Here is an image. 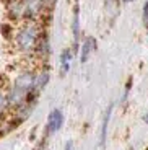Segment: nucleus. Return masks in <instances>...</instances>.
Returning a JSON list of instances; mask_svg holds the SVG:
<instances>
[{
	"label": "nucleus",
	"instance_id": "f257e3e1",
	"mask_svg": "<svg viewBox=\"0 0 148 150\" xmlns=\"http://www.w3.org/2000/svg\"><path fill=\"white\" fill-rule=\"evenodd\" d=\"M42 31H44V28H42L41 21H23L16 25L15 34L11 39L15 52L26 57L34 56V49H36V44Z\"/></svg>",
	"mask_w": 148,
	"mask_h": 150
},
{
	"label": "nucleus",
	"instance_id": "f03ea898",
	"mask_svg": "<svg viewBox=\"0 0 148 150\" xmlns=\"http://www.w3.org/2000/svg\"><path fill=\"white\" fill-rule=\"evenodd\" d=\"M7 21L20 25L25 21V0H4Z\"/></svg>",
	"mask_w": 148,
	"mask_h": 150
},
{
	"label": "nucleus",
	"instance_id": "7ed1b4c3",
	"mask_svg": "<svg viewBox=\"0 0 148 150\" xmlns=\"http://www.w3.org/2000/svg\"><path fill=\"white\" fill-rule=\"evenodd\" d=\"M34 80H36V69L28 67L20 70V74H16V77L11 80L10 85L16 86V88L26 91V93H31L34 90Z\"/></svg>",
	"mask_w": 148,
	"mask_h": 150
},
{
	"label": "nucleus",
	"instance_id": "20e7f679",
	"mask_svg": "<svg viewBox=\"0 0 148 150\" xmlns=\"http://www.w3.org/2000/svg\"><path fill=\"white\" fill-rule=\"evenodd\" d=\"M46 16L44 0H25V21H41Z\"/></svg>",
	"mask_w": 148,
	"mask_h": 150
},
{
	"label": "nucleus",
	"instance_id": "39448f33",
	"mask_svg": "<svg viewBox=\"0 0 148 150\" xmlns=\"http://www.w3.org/2000/svg\"><path fill=\"white\" fill-rule=\"evenodd\" d=\"M63 126V112L59 108H54L47 114V121L44 126V137H51L56 132H59Z\"/></svg>",
	"mask_w": 148,
	"mask_h": 150
},
{
	"label": "nucleus",
	"instance_id": "423d86ee",
	"mask_svg": "<svg viewBox=\"0 0 148 150\" xmlns=\"http://www.w3.org/2000/svg\"><path fill=\"white\" fill-rule=\"evenodd\" d=\"M49 56H51V42H49L47 31L44 30L41 33V36H39L36 49H34V57H37V59H41V60H46Z\"/></svg>",
	"mask_w": 148,
	"mask_h": 150
},
{
	"label": "nucleus",
	"instance_id": "0eeeda50",
	"mask_svg": "<svg viewBox=\"0 0 148 150\" xmlns=\"http://www.w3.org/2000/svg\"><path fill=\"white\" fill-rule=\"evenodd\" d=\"M49 80H51V72L46 67H41L39 70H36V80H34V90L33 93L41 95L46 90V86L49 85Z\"/></svg>",
	"mask_w": 148,
	"mask_h": 150
},
{
	"label": "nucleus",
	"instance_id": "6e6552de",
	"mask_svg": "<svg viewBox=\"0 0 148 150\" xmlns=\"http://www.w3.org/2000/svg\"><path fill=\"white\" fill-rule=\"evenodd\" d=\"M72 33H73V54L80 49V7L75 4L73 7V18H72Z\"/></svg>",
	"mask_w": 148,
	"mask_h": 150
},
{
	"label": "nucleus",
	"instance_id": "1a4fd4ad",
	"mask_svg": "<svg viewBox=\"0 0 148 150\" xmlns=\"http://www.w3.org/2000/svg\"><path fill=\"white\" fill-rule=\"evenodd\" d=\"M94 49H96V39L93 36H86L83 39L82 46H80V62L82 64H85L86 60L90 59V56H91V52Z\"/></svg>",
	"mask_w": 148,
	"mask_h": 150
},
{
	"label": "nucleus",
	"instance_id": "9d476101",
	"mask_svg": "<svg viewBox=\"0 0 148 150\" xmlns=\"http://www.w3.org/2000/svg\"><path fill=\"white\" fill-rule=\"evenodd\" d=\"M72 59H73V51L72 49H63L62 54H60L59 60H60V75H67L68 70H70L72 65Z\"/></svg>",
	"mask_w": 148,
	"mask_h": 150
},
{
	"label": "nucleus",
	"instance_id": "9b49d317",
	"mask_svg": "<svg viewBox=\"0 0 148 150\" xmlns=\"http://www.w3.org/2000/svg\"><path fill=\"white\" fill-rule=\"evenodd\" d=\"M112 109H114V105H109L104 112V117H103V126H101V135H99V145L104 147L106 144V137H107V126H109V119H111V114H112Z\"/></svg>",
	"mask_w": 148,
	"mask_h": 150
},
{
	"label": "nucleus",
	"instance_id": "f8f14e48",
	"mask_svg": "<svg viewBox=\"0 0 148 150\" xmlns=\"http://www.w3.org/2000/svg\"><path fill=\"white\" fill-rule=\"evenodd\" d=\"M8 112H10V106H8V100H7V88L0 86V119L7 117Z\"/></svg>",
	"mask_w": 148,
	"mask_h": 150
},
{
	"label": "nucleus",
	"instance_id": "ddd939ff",
	"mask_svg": "<svg viewBox=\"0 0 148 150\" xmlns=\"http://www.w3.org/2000/svg\"><path fill=\"white\" fill-rule=\"evenodd\" d=\"M104 8H106L107 15L114 18V16H117V13H119L121 0H106V2H104Z\"/></svg>",
	"mask_w": 148,
	"mask_h": 150
},
{
	"label": "nucleus",
	"instance_id": "4468645a",
	"mask_svg": "<svg viewBox=\"0 0 148 150\" xmlns=\"http://www.w3.org/2000/svg\"><path fill=\"white\" fill-rule=\"evenodd\" d=\"M142 20H143V26L148 30V2L143 4V11H142Z\"/></svg>",
	"mask_w": 148,
	"mask_h": 150
},
{
	"label": "nucleus",
	"instance_id": "2eb2a0df",
	"mask_svg": "<svg viewBox=\"0 0 148 150\" xmlns=\"http://www.w3.org/2000/svg\"><path fill=\"white\" fill-rule=\"evenodd\" d=\"M63 150H73V142L72 140H67L65 142V149Z\"/></svg>",
	"mask_w": 148,
	"mask_h": 150
},
{
	"label": "nucleus",
	"instance_id": "dca6fc26",
	"mask_svg": "<svg viewBox=\"0 0 148 150\" xmlns=\"http://www.w3.org/2000/svg\"><path fill=\"white\" fill-rule=\"evenodd\" d=\"M143 121L148 124V112H145V114H143Z\"/></svg>",
	"mask_w": 148,
	"mask_h": 150
},
{
	"label": "nucleus",
	"instance_id": "f3484780",
	"mask_svg": "<svg viewBox=\"0 0 148 150\" xmlns=\"http://www.w3.org/2000/svg\"><path fill=\"white\" fill-rule=\"evenodd\" d=\"M124 4H129V2H132V0H122Z\"/></svg>",
	"mask_w": 148,
	"mask_h": 150
}]
</instances>
